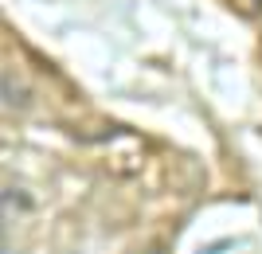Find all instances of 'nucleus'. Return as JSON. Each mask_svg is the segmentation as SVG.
<instances>
[{
    "mask_svg": "<svg viewBox=\"0 0 262 254\" xmlns=\"http://www.w3.org/2000/svg\"><path fill=\"white\" fill-rule=\"evenodd\" d=\"M254 4H258V8H262V0H254Z\"/></svg>",
    "mask_w": 262,
    "mask_h": 254,
    "instance_id": "obj_1",
    "label": "nucleus"
}]
</instances>
